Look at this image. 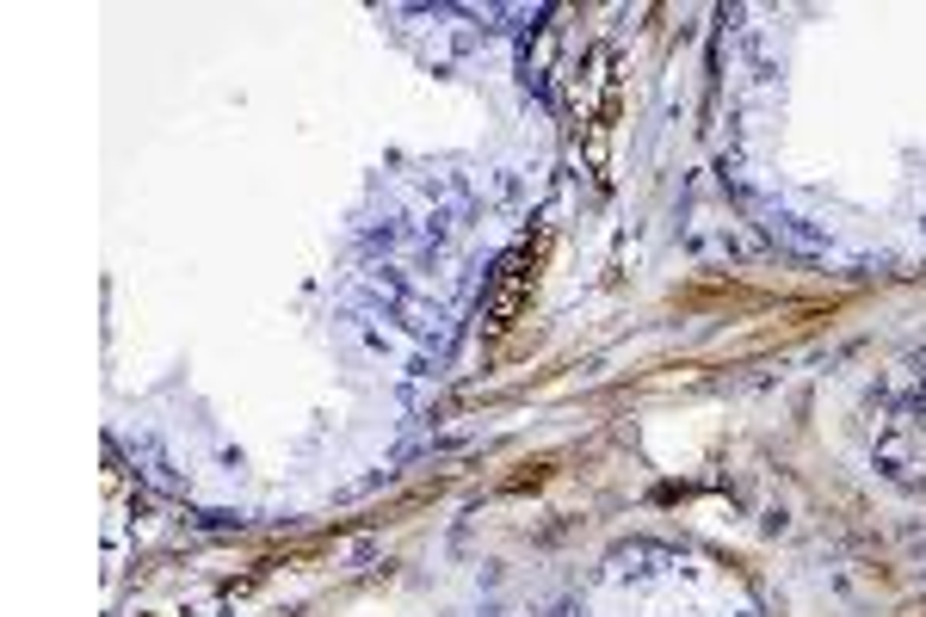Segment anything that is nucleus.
Returning <instances> with one entry per match:
<instances>
[{
	"instance_id": "nucleus-1",
	"label": "nucleus",
	"mask_w": 926,
	"mask_h": 617,
	"mask_svg": "<svg viewBox=\"0 0 926 617\" xmlns=\"http://www.w3.org/2000/svg\"><path fill=\"white\" fill-rule=\"evenodd\" d=\"M537 259H544V241H519L513 247V259L501 266V297H494V328L507 333L513 321H519V309H525V285L537 278Z\"/></svg>"
}]
</instances>
